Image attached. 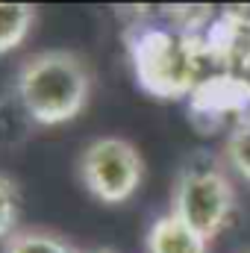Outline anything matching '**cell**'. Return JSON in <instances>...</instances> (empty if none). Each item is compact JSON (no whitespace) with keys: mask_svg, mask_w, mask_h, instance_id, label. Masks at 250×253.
I'll list each match as a JSON object with an SVG mask.
<instances>
[{"mask_svg":"<svg viewBox=\"0 0 250 253\" xmlns=\"http://www.w3.org/2000/svg\"><path fill=\"white\" fill-rule=\"evenodd\" d=\"M124 47L138 85L150 97L180 100L200 83V56L168 12H141L129 18L124 27Z\"/></svg>","mask_w":250,"mask_h":253,"instance_id":"cell-1","label":"cell"},{"mask_svg":"<svg viewBox=\"0 0 250 253\" xmlns=\"http://www.w3.org/2000/svg\"><path fill=\"white\" fill-rule=\"evenodd\" d=\"M15 91L39 126H59L85 109L91 71L74 50H42L21 65Z\"/></svg>","mask_w":250,"mask_h":253,"instance_id":"cell-2","label":"cell"},{"mask_svg":"<svg viewBox=\"0 0 250 253\" xmlns=\"http://www.w3.org/2000/svg\"><path fill=\"white\" fill-rule=\"evenodd\" d=\"M236 189L227 174V162L215 153H191L174 183L171 212L194 233L212 242L233 218Z\"/></svg>","mask_w":250,"mask_h":253,"instance_id":"cell-3","label":"cell"},{"mask_svg":"<svg viewBox=\"0 0 250 253\" xmlns=\"http://www.w3.org/2000/svg\"><path fill=\"white\" fill-rule=\"evenodd\" d=\"M80 180L106 206L126 203L144 180V156L129 138L97 135L80 153Z\"/></svg>","mask_w":250,"mask_h":253,"instance_id":"cell-4","label":"cell"},{"mask_svg":"<svg viewBox=\"0 0 250 253\" xmlns=\"http://www.w3.org/2000/svg\"><path fill=\"white\" fill-rule=\"evenodd\" d=\"M188 100V118L200 132H221L224 126L250 118V80L242 74H209L203 77Z\"/></svg>","mask_w":250,"mask_h":253,"instance_id":"cell-5","label":"cell"},{"mask_svg":"<svg viewBox=\"0 0 250 253\" xmlns=\"http://www.w3.org/2000/svg\"><path fill=\"white\" fill-rule=\"evenodd\" d=\"M197 56L212 62H242L250 53V15L242 9H227L218 15H209L203 30L194 39Z\"/></svg>","mask_w":250,"mask_h":253,"instance_id":"cell-6","label":"cell"},{"mask_svg":"<svg viewBox=\"0 0 250 253\" xmlns=\"http://www.w3.org/2000/svg\"><path fill=\"white\" fill-rule=\"evenodd\" d=\"M147 253H209V242L168 209L147 230Z\"/></svg>","mask_w":250,"mask_h":253,"instance_id":"cell-7","label":"cell"},{"mask_svg":"<svg viewBox=\"0 0 250 253\" xmlns=\"http://www.w3.org/2000/svg\"><path fill=\"white\" fill-rule=\"evenodd\" d=\"M33 126H39V124L33 121V115L21 103L15 88L0 97V147H18L21 141L30 138Z\"/></svg>","mask_w":250,"mask_h":253,"instance_id":"cell-8","label":"cell"},{"mask_svg":"<svg viewBox=\"0 0 250 253\" xmlns=\"http://www.w3.org/2000/svg\"><path fill=\"white\" fill-rule=\"evenodd\" d=\"M36 24V9L30 3H0V53L24 44Z\"/></svg>","mask_w":250,"mask_h":253,"instance_id":"cell-9","label":"cell"},{"mask_svg":"<svg viewBox=\"0 0 250 253\" xmlns=\"http://www.w3.org/2000/svg\"><path fill=\"white\" fill-rule=\"evenodd\" d=\"M3 253H80L71 242H65L62 236L50 233V230H15L6 242Z\"/></svg>","mask_w":250,"mask_h":253,"instance_id":"cell-10","label":"cell"},{"mask_svg":"<svg viewBox=\"0 0 250 253\" xmlns=\"http://www.w3.org/2000/svg\"><path fill=\"white\" fill-rule=\"evenodd\" d=\"M224 162L239 171L250 183V118L242 124H236L227 132V144H224Z\"/></svg>","mask_w":250,"mask_h":253,"instance_id":"cell-11","label":"cell"},{"mask_svg":"<svg viewBox=\"0 0 250 253\" xmlns=\"http://www.w3.org/2000/svg\"><path fill=\"white\" fill-rule=\"evenodd\" d=\"M18 227V191L15 183L0 177V242H6Z\"/></svg>","mask_w":250,"mask_h":253,"instance_id":"cell-12","label":"cell"},{"mask_svg":"<svg viewBox=\"0 0 250 253\" xmlns=\"http://www.w3.org/2000/svg\"><path fill=\"white\" fill-rule=\"evenodd\" d=\"M80 253H118V251H112V248H91V251H80Z\"/></svg>","mask_w":250,"mask_h":253,"instance_id":"cell-13","label":"cell"},{"mask_svg":"<svg viewBox=\"0 0 250 253\" xmlns=\"http://www.w3.org/2000/svg\"><path fill=\"white\" fill-rule=\"evenodd\" d=\"M245 253H250V251H245Z\"/></svg>","mask_w":250,"mask_h":253,"instance_id":"cell-14","label":"cell"}]
</instances>
